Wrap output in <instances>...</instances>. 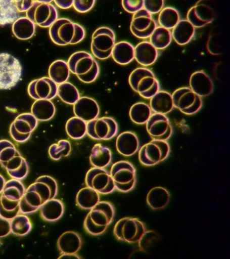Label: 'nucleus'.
Instances as JSON below:
<instances>
[{
    "label": "nucleus",
    "instance_id": "obj_46",
    "mask_svg": "<svg viewBox=\"0 0 230 259\" xmlns=\"http://www.w3.org/2000/svg\"><path fill=\"white\" fill-rule=\"evenodd\" d=\"M160 239L157 233L153 231H146L141 239L138 241L141 251L148 253L157 244Z\"/></svg>",
    "mask_w": 230,
    "mask_h": 259
},
{
    "label": "nucleus",
    "instance_id": "obj_16",
    "mask_svg": "<svg viewBox=\"0 0 230 259\" xmlns=\"http://www.w3.org/2000/svg\"><path fill=\"white\" fill-rule=\"evenodd\" d=\"M156 28L157 23L152 15L144 8L133 14L130 25V30L132 34L138 38H148Z\"/></svg>",
    "mask_w": 230,
    "mask_h": 259
},
{
    "label": "nucleus",
    "instance_id": "obj_43",
    "mask_svg": "<svg viewBox=\"0 0 230 259\" xmlns=\"http://www.w3.org/2000/svg\"><path fill=\"white\" fill-rule=\"evenodd\" d=\"M21 155L19 150L11 141L0 140V164L3 168L8 163Z\"/></svg>",
    "mask_w": 230,
    "mask_h": 259
},
{
    "label": "nucleus",
    "instance_id": "obj_9",
    "mask_svg": "<svg viewBox=\"0 0 230 259\" xmlns=\"http://www.w3.org/2000/svg\"><path fill=\"white\" fill-rule=\"evenodd\" d=\"M146 229L141 221L135 218L125 217L118 221L114 232L115 237L121 241L135 244L138 243Z\"/></svg>",
    "mask_w": 230,
    "mask_h": 259
},
{
    "label": "nucleus",
    "instance_id": "obj_10",
    "mask_svg": "<svg viewBox=\"0 0 230 259\" xmlns=\"http://www.w3.org/2000/svg\"><path fill=\"white\" fill-rule=\"evenodd\" d=\"M170 152L168 142L153 140L139 150V160L142 165L152 166L165 161Z\"/></svg>",
    "mask_w": 230,
    "mask_h": 259
},
{
    "label": "nucleus",
    "instance_id": "obj_30",
    "mask_svg": "<svg viewBox=\"0 0 230 259\" xmlns=\"http://www.w3.org/2000/svg\"><path fill=\"white\" fill-rule=\"evenodd\" d=\"M196 28L187 20H180L171 32L172 38L179 45H186L193 39Z\"/></svg>",
    "mask_w": 230,
    "mask_h": 259
},
{
    "label": "nucleus",
    "instance_id": "obj_48",
    "mask_svg": "<svg viewBox=\"0 0 230 259\" xmlns=\"http://www.w3.org/2000/svg\"><path fill=\"white\" fill-rule=\"evenodd\" d=\"M122 6L125 11L128 13L134 14L144 8V1H132V0H123Z\"/></svg>",
    "mask_w": 230,
    "mask_h": 259
},
{
    "label": "nucleus",
    "instance_id": "obj_28",
    "mask_svg": "<svg viewBox=\"0 0 230 259\" xmlns=\"http://www.w3.org/2000/svg\"><path fill=\"white\" fill-rule=\"evenodd\" d=\"M170 200L169 192L162 187L153 188L149 191L146 198L148 205L154 210H161L166 207Z\"/></svg>",
    "mask_w": 230,
    "mask_h": 259
},
{
    "label": "nucleus",
    "instance_id": "obj_5",
    "mask_svg": "<svg viewBox=\"0 0 230 259\" xmlns=\"http://www.w3.org/2000/svg\"><path fill=\"white\" fill-rule=\"evenodd\" d=\"M129 83L131 89L141 97L150 99L160 91V84L152 70L138 68L129 75Z\"/></svg>",
    "mask_w": 230,
    "mask_h": 259
},
{
    "label": "nucleus",
    "instance_id": "obj_37",
    "mask_svg": "<svg viewBox=\"0 0 230 259\" xmlns=\"http://www.w3.org/2000/svg\"><path fill=\"white\" fill-rule=\"evenodd\" d=\"M129 115L133 123L140 125L145 124L151 117L152 111L148 104L138 102L132 106Z\"/></svg>",
    "mask_w": 230,
    "mask_h": 259
},
{
    "label": "nucleus",
    "instance_id": "obj_11",
    "mask_svg": "<svg viewBox=\"0 0 230 259\" xmlns=\"http://www.w3.org/2000/svg\"><path fill=\"white\" fill-rule=\"evenodd\" d=\"M174 107L187 115H194L202 109V98L190 88L182 87L175 90L172 95Z\"/></svg>",
    "mask_w": 230,
    "mask_h": 259
},
{
    "label": "nucleus",
    "instance_id": "obj_35",
    "mask_svg": "<svg viewBox=\"0 0 230 259\" xmlns=\"http://www.w3.org/2000/svg\"><path fill=\"white\" fill-rule=\"evenodd\" d=\"M19 16L15 1H0V26L14 24Z\"/></svg>",
    "mask_w": 230,
    "mask_h": 259
},
{
    "label": "nucleus",
    "instance_id": "obj_18",
    "mask_svg": "<svg viewBox=\"0 0 230 259\" xmlns=\"http://www.w3.org/2000/svg\"><path fill=\"white\" fill-rule=\"evenodd\" d=\"M28 93L35 100H51L57 95L58 85L49 77L36 79L29 84Z\"/></svg>",
    "mask_w": 230,
    "mask_h": 259
},
{
    "label": "nucleus",
    "instance_id": "obj_12",
    "mask_svg": "<svg viewBox=\"0 0 230 259\" xmlns=\"http://www.w3.org/2000/svg\"><path fill=\"white\" fill-rule=\"evenodd\" d=\"M118 131V124L111 117L96 118L87 123V135L95 140H111Z\"/></svg>",
    "mask_w": 230,
    "mask_h": 259
},
{
    "label": "nucleus",
    "instance_id": "obj_6",
    "mask_svg": "<svg viewBox=\"0 0 230 259\" xmlns=\"http://www.w3.org/2000/svg\"><path fill=\"white\" fill-rule=\"evenodd\" d=\"M23 68L20 61L11 54L0 53V90H10L22 79Z\"/></svg>",
    "mask_w": 230,
    "mask_h": 259
},
{
    "label": "nucleus",
    "instance_id": "obj_44",
    "mask_svg": "<svg viewBox=\"0 0 230 259\" xmlns=\"http://www.w3.org/2000/svg\"><path fill=\"white\" fill-rule=\"evenodd\" d=\"M20 212V202H14L6 199L3 195L0 197V217L12 220Z\"/></svg>",
    "mask_w": 230,
    "mask_h": 259
},
{
    "label": "nucleus",
    "instance_id": "obj_24",
    "mask_svg": "<svg viewBox=\"0 0 230 259\" xmlns=\"http://www.w3.org/2000/svg\"><path fill=\"white\" fill-rule=\"evenodd\" d=\"M158 57V50L149 41H142L135 47V59L141 65H152L156 62Z\"/></svg>",
    "mask_w": 230,
    "mask_h": 259
},
{
    "label": "nucleus",
    "instance_id": "obj_25",
    "mask_svg": "<svg viewBox=\"0 0 230 259\" xmlns=\"http://www.w3.org/2000/svg\"><path fill=\"white\" fill-rule=\"evenodd\" d=\"M150 107L154 113L163 115L170 113L174 108L172 95L168 92L159 91L150 99Z\"/></svg>",
    "mask_w": 230,
    "mask_h": 259
},
{
    "label": "nucleus",
    "instance_id": "obj_50",
    "mask_svg": "<svg viewBox=\"0 0 230 259\" xmlns=\"http://www.w3.org/2000/svg\"><path fill=\"white\" fill-rule=\"evenodd\" d=\"M11 233V221L0 217V238L7 237Z\"/></svg>",
    "mask_w": 230,
    "mask_h": 259
},
{
    "label": "nucleus",
    "instance_id": "obj_22",
    "mask_svg": "<svg viewBox=\"0 0 230 259\" xmlns=\"http://www.w3.org/2000/svg\"><path fill=\"white\" fill-rule=\"evenodd\" d=\"M116 147L122 155L130 157L140 149V140L135 133L125 132L121 133L117 138Z\"/></svg>",
    "mask_w": 230,
    "mask_h": 259
},
{
    "label": "nucleus",
    "instance_id": "obj_42",
    "mask_svg": "<svg viewBox=\"0 0 230 259\" xmlns=\"http://www.w3.org/2000/svg\"><path fill=\"white\" fill-rule=\"evenodd\" d=\"M57 95L63 102L70 105H74L80 98L77 88L69 82L58 85Z\"/></svg>",
    "mask_w": 230,
    "mask_h": 259
},
{
    "label": "nucleus",
    "instance_id": "obj_13",
    "mask_svg": "<svg viewBox=\"0 0 230 259\" xmlns=\"http://www.w3.org/2000/svg\"><path fill=\"white\" fill-rule=\"evenodd\" d=\"M27 18L40 27L49 28L58 19L57 8L51 4L35 1L26 12Z\"/></svg>",
    "mask_w": 230,
    "mask_h": 259
},
{
    "label": "nucleus",
    "instance_id": "obj_29",
    "mask_svg": "<svg viewBox=\"0 0 230 259\" xmlns=\"http://www.w3.org/2000/svg\"><path fill=\"white\" fill-rule=\"evenodd\" d=\"M89 159L90 164L95 168H105L111 164L112 154L107 146L97 144L91 149Z\"/></svg>",
    "mask_w": 230,
    "mask_h": 259
},
{
    "label": "nucleus",
    "instance_id": "obj_33",
    "mask_svg": "<svg viewBox=\"0 0 230 259\" xmlns=\"http://www.w3.org/2000/svg\"><path fill=\"white\" fill-rule=\"evenodd\" d=\"M70 71L68 62L64 60H57L49 67V78L58 85L68 81Z\"/></svg>",
    "mask_w": 230,
    "mask_h": 259
},
{
    "label": "nucleus",
    "instance_id": "obj_27",
    "mask_svg": "<svg viewBox=\"0 0 230 259\" xmlns=\"http://www.w3.org/2000/svg\"><path fill=\"white\" fill-rule=\"evenodd\" d=\"M65 208L60 200L54 198L48 200L40 208V215L47 222H56L64 215Z\"/></svg>",
    "mask_w": 230,
    "mask_h": 259
},
{
    "label": "nucleus",
    "instance_id": "obj_23",
    "mask_svg": "<svg viewBox=\"0 0 230 259\" xmlns=\"http://www.w3.org/2000/svg\"><path fill=\"white\" fill-rule=\"evenodd\" d=\"M57 245L62 254H76L82 247V241L77 233L68 231L60 237Z\"/></svg>",
    "mask_w": 230,
    "mask_h": 259
},
{
    "label": "nucleus",
    "instance_id": "obj_49",
    "mask_svg": "<svg viewBox=\"0 0 230 259\" xmlns=\"http://www.w3.org/2000/svg\"><path fill=\"white\" fill-rule=\"evenodd\" d=\"M96 2L92 1H73V7L79 13H86L93 8Z\"/></svg>",
    "mask_w": 230,
    "mask_h": 259
},
{
    "label": "nucleus",
    "instance_id": "obj_17",
    "mask_svg": "<svg viewBox=\"0 0 230 259\" xmlns=\"http://www.w3.org/2000/svg\"><path fill=\"white\" fill-rule=\"evenodd\" d=\"M146 124V129L153 140L168 141L173 134V127L166 115L154 113Z\"/></svg>",
    "mask_w": 230,
    "mask_h": 259
},
{
    "label": "nucleus",
    "instance_id": "obj_36",
    "mask_svg": "<svg viewBox=\"0 0 230 259\" xmlns=\"http://www.w3.org/2000/svg\"><path fill=\"white\" fill-rule=\"evenodd\" d=\"M26 190L22 182L12 179L6 183L2 195L11 201L20 202Z\"/></svg>",
    "mask_w": 230,
    "mask_h": 259
},
{
    "label": "nucleus",
    "instance_id": "obj_32",
    "mask_svg": "<svg viewBox=\"0 0 230 259\" xmlns=\"http://www.w3.org/2000/svg\"><path fill=\"white\" fill-rule=\"evenodd\" d=\"M35 24L27 17L19 18L13 24L12 31L17 38L28 40L31 38L35 33Z\"/></svg>",
    "mask_w": 230,
    "mask_h": 259
},
{
    "label": "nucleus",
    "instance_id": "obj_31",
    "mask_svg": "<svg viewBox=\"0 0 230 259\" xmlns=\"http://www.w3.org/2000/svg\"><path fill=\"white\" fill-rule=\"evenodd\" d=\"M31 114L38 121L51 120L56 114V107L51 100H36L31 107Z\"/></svg>",
    "mask_w": 230,
    "mask_h": 259
},
{
    "label": "nucleus",
    "instance_id": "obj_21",
    "mask_svg": "<svg viewBox=\"0 0 230 259\" xmlns=\"http://www.w3.org/2000/svg\"><path fill=\"white\" fill-rule=\"evenodd\" d=\"M190 85V89L201 98L208 97L214 89L212 79L203 70L198 71L191 75Z\"/></svg>",
    "mask_w": 230,
    "mask_h": 259
},
{
    "label": "nucleus",
    "instance_id": "obj_26",
    "mask_svg": "<svg viewBox=\"0 0 230 259\" xmlns=\"http://www.w3.org/2000/svg\"><path fill=\"white\" fill-rule=\"evenodd\" d=\"M111 56L116 63L128 65L135 59V47L128 41H119L115 44Z\"/></svg>",
    "mask_w": 230,
    "mask_h": 259
},
{
    "label": "nucleus",
    "instance_id": "obj_53",
    "mask_svg": "<svg viewBox=\"0 0 230 259\" xmlns=\"http://www.w3.org/2000/svg\"><path fill=\"white\" fill-rule=\"evenodd\" d=\"M59 258H80L76 254H62Z\"/></svg>",
    "mask_w": 230,
    "mask_h": 259
},
{
    "label": "nucleus",
    "instance_id": "obj_38",
    "mask_svg": "<svg viewBox=\"0 0 230 259\" xmlns=\"http://www.w3.org/2000/svg\"><path fill=\"white\" fill-rule=\"evenodd\" d=\"M68 135L73 140H81L87 135V122L78 117H72L66 124Z\"/></svg>",
    "mask_w": 230,
    "mask_h": 259
},
{
    "label": "nucleus",
    "instance_id": "obj_14",
    "mask_svg": "<svg viewBox=\"0 0 230 259\" xmlns=\"http://www.w3.org/2000/svg\"><path fill=\"white\" fill-rule=\"evenodd\" d=\"M85 183L87 187L98 192L99 194H110L116 190L110 174L104 168L94 167L87 171Z\"/></svg>",
    "mask_w": 230,
    "mask_h": 259
},
{
    "label": "nucleus",
    "instance_id": "obj_20",
    "mask_svg": "<svg viewBox=\"0 0 230 259\" xmlns=\"http://www.w3.org/2000/svg\"><path fill=\"white\" fill-rule=\"evenodd\" d=\"M74 115L86 122L98 118L100 107L97 102L89 97H81L74 104Z\"/></svg>",
    "mask_w": 230,
    "mask_h": 259
},
{
    "label": "nucleus",
    "instance_id": "obj_51",
    "mask_svg": "<svg viewBox=\"0 0 230 259\" xmlns=\"http://www.w3.org/2000/svg\"><path fill=\"white\" fill-rule=\"evenodd\" d=\"M16 7L19 12H27L35 1H15Z\"/></svg>",
    "mask_w": 230,
    "mask_h": 259
},
{
    "label": "nucleus",
    "instance_id": "obj_19",
    "mask_svg": "<svg viewBox=\"0 0 230 259\" xmlns=\"http://www.w3.org/2000/svg\"><path fill=\"white\" fill-rule=\"evenodd\" d=\"M212 8L205 4H198L188 11L187 20L196 28H202L210 24L215 19Z\"/></svg>",
    "mask_w": 230,
    "mask_h": 259
},
{
    "label": "nucleus",
    "instance_id": "obj_47",
    "mask_svg": "<svg viewBox=\"0 0 230 259\" xmlns=\"http://www.w3.org/2000/svg\"><path fill=\"white\" fill-rule=\"evenodd\" d=\"M165 2L161 1H144V9L150 14H156L160 12L164 7Z\"/></svg>",
    "mask_w": 230,
    "mask_h": 259
},
{
    "label": "nucleus",
    "instance_id": "obj_52",
    "mask_svg": "<svg viewBox=\"0 0 230 259\" xmlns=\"http://www.w3.org/2000/svg\"><path fill=\"white\" fill-rule=\"evenodd\" d=\"M56 5L61 9L67 10L72 7L73 5V1H54Z\"/></svg>",
    "mask_w": 230,
    "mask_h": 259
},
{
    "label": "nucleus",
    "instance_id": "obj_15",
    "mask_svg": "<svg viewBox=\"0 0 230 259\" xmlns=\"http://www.w3.org/2000/svg\"><path fill=\"white\" fill-rule=\"evenodd\" d=\"M38 123L31 113L19 115L11 125L10 133L11 137L17 143H26L31 137Z\"/></svg>",
    "mask_w": 230,
    "mask_h": 259
},
{
    "label": "nucleus",
    "instance_id": "obj_40",
    "mask_svg": "<svg viewBox=\"0 0 230 259\" xmlns=\"http://www.w3.org/2000/svg\"><path fill=\"white\" fill-rule=\"evenodd\" d=\"M180 21L178 11L172 7L163 8L158 16V23L160 26L168 30L173 29Z\"/></svg>",
    "mask_w": 230,
    "mask_h": 259
},
{
    "label": "nucleus",
    "instance_id": "obj_34",
    "mask_svg": "<svg viewBox=\"0 0 230 259\" xmlns=\"http://www.w3.org/2000/svg\"><path fill=\"white\" fill-rule=\"evenodd\" d=\"M100 201V194L88 187L83 188L77 195V204L82 209L90 210Z\"/></svg>",
    "mask_w": 230,
    "mask_h": 259
},
{
    "label": "nucleus",
    "instance_id": "obj_3",
    "mask_svg": "<svg viewBox=\"0 0 230 259\" xmlns=\"http://www.w3.org/2000/svg\"><path fill=\"white\" fill-rule=\"evenodd\" d=\"M50 38L59 46L76 45L84 39L85 30L83 27L66 18L57 19L49 29Z\"/></svg>",
    "mask_w": 230,
    "mask_h": 259
},
{
    "label": "nucleus",
    "instance_id": "obj_4",
    "mask_svg": "<svg viewBox=\"0 0 230 259\" xmlns=\"http://www.w3.org/2000/svg\"><path fill=\"white\" fill-rule=\"evenodd\" d=\"M70 72L82 82H94L99 76L100 67L97 61L89 53L78 52L70 56L68 61Z\"/></svg>",
    "mask_w": 230,
    "mask_h": 259
},
{
    "label": "nucleus",
    "instance_id": "obj_39",
    "mask_svg": "<svg viewBox=\"0 0 230 259\" xmlns=\"http://www.w3.org/2000/svg\"><path fill=\"white\" fill-rule=\"evenodd\" d=\"M172 40L171 32L162 27H157L150 37V42L157 50L168 48Z\"/></svg>",
    "mask_w": 230,
    "mask_h": 259
},
{
    "label": "nucleus",
    "instance_id": "obj_54",
    "mask_svg": "<svg viewBox=\"0 0 230 259\" xmlns=\"http://www.w3.org/2000/svg\"><path fill=\"white\" fill-rule=\"evenodd\" d=\"M6 183L5 179H4L2 175H0V194L2 193Z\"/></svg>",
    "mask_w": 230,
    "mask_h": 259
},
{
    "label": "nucleus",
    "instance_id": "obj_41",
    "mask_svg": "<svg viewBox=\"0 0 230 259\" xmlns=\"http://www.w3.org/2000/svg\"><path fill=\"white\" fill-rule=\"evenodd\" d=\"M11 228L13 235L23 237L31 232L32 224L30 219L26 214H19L11 220Z\"/></svg>",
    "mask_w": 230,
    "mask_h": 259
},
{
    "label": "nucleus",
    "instance_id": "obj_1",
    "mask_svg": "<svg viewBox=\"0 0 230 259\" xmlns=\"http://www.w3.org/2000/svg\"><path fill=\"white\" fill-rule=\"evenodd\" d=\"M58 184L51 177H40L26 190L20 201V212L31 214L40 209L48 200L56 198L58 194Z\"/></svg>",
    "mask_w": 230,
    "mask_h": 259
},
{
    "label": "nucleus",
    "instance_id": "obj_7",
    "mask_svg": "<svg viewBox=\"0 0 230 259\" xmlns=\"http://www.w3.org/2000/svg\"><path fill=\"white\" fill-rule=\"evenodd\" d=\"M110 175L116 190L126 193L134 189L136 183V169L131 162H115L111 167Z\"/></svg>",
    "mask_w": 230,
    "mask_h": 259
},
{
    "label": "nucleus",
    "instance_id": "obj_8",
    "mask_svg": "<svg viewBox=\"0 0 230 259\" xmlns=\"http://www.w3.org/2000/svg\"><path fill=\"white\" fill-rule=\"evenodd\" d=\"M115 37L114 31L110 28L97 29L92 35L91 51L93 55L101 60L110 58L115 45Z\"/></svg>",
    "mask_w": 230,
    "mask_h": 259
},
{
    "label": "nucleus",
    "instance_id": "obj_45",
    "mask_svg": "<svg viewBox=\"0 0 230 259\" xmlns=\"http://www.w3.org/2000/svg\"><path fill=\"white\" fill-rule=\"evenodd\" d=\"M71 151H72V146L69 141L62 140L58 141L57 144H54L50 146L49 154L52 159L58 161L63 157L69 156Z\"/></svg>",
    "mask_w": 230,
    "mask_h": 259
},
{
    "label": "nucleus",
    "instance_id": "obj_2",
    "mask_svg": "<svg viewBox=\"0 0 230 259\" xmlns=\"http://www.w3.org/2000/svg\"><path fill=\"white\" fill-rule=\"evenodd\" d=\"M115 210L108 202H99L90 209L84 222L86 232L92 236L102 235L114 221Z\"/></svg>",
    "mask_w": 230,
    "mask_h": 259
}]
</instances>
